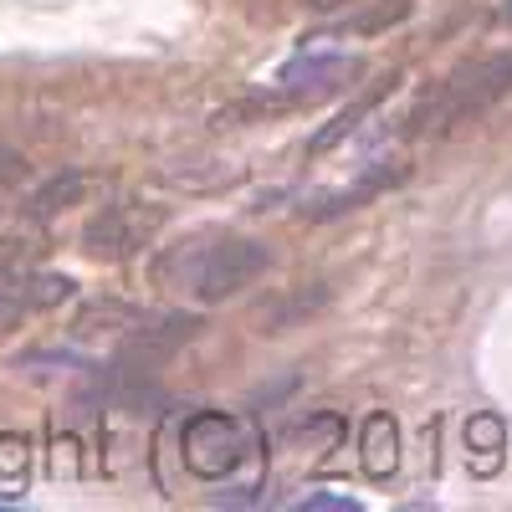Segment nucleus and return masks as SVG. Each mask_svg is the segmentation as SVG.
I'll return each mask as SVG.
<instances>
[{"instance_id":"f257e3e1","label":"nucleus","mask_w":512,"mask_h":512,"mask_svg":"<svg viewBox=\"0 0 512 512\" xmlns=\"http://www.w3.org/2000/svg\"><path fill=\"white\" fill-rule=\"evenodd\" d=\"M272 267V246L267 241H251V236H195L185 246H169L159 256V282L180 287L200 303H221V297L251 287Z\"/></svg>"},{"instance_id":"0eeeda50","label":"nucleus","mask_w":512,"mask_h":512,"mask_svg":"<svg viewBox=\"0 0 512 512\" xmlns=\"http://www.w3.org/2000/svg\"><path fill=\"white\" fill-rule=\"evenodd\" d=\"M395 82H400V72L379 77V82H374V88H369V93H364V98H359V103H354L349 113H338V118H333L328 128H318V134H313V144H308V154H323V149H333L338 139H349L354 128H359V118H364V113H374L384 93H395Z\"/></svg>"},{"instance_id":"423d86ee","label":"nucleus","mask_w":512,"mask_h":512,"mask_svg":"<svg viewBox=\"0 0 512 512\" xmlns=\"http://www.w3.org/2000/svg\"><path fill=\"white\" fill-rule=\"evenodd\" d=\"M349 77H359L354 57H292L277 72V88L287 98H323V93H338Z\"/></svg>"},{"instance_id":"4468645a","label":"nucleus","mask_w":512,"mask_h":512,"mask_svg":"<svg viewBox=\"0 0 512 512\" xmlns=\"http://www.w3.org/2000/svg\"><path fill=\"white\" fill-rule=\"evenodd\" d=\"M313 11H338V6H359V0H308Z\"/></svg>"},{"instance_id":"ddd939ff","label":"nucleus","mask_w":512,"mask_h":512,"mask_svg":"<svg viewBox=\"0 0 512 512\" xmlns=\"http://www.w3.org/2000/svg\"><path fill=\"white\" fill-rule=\"evenodd\" d=\"M16 180H26V159L11 154V149H0V190L16 185Z\"/></svg>"},{"instance_id":"dca6fc26","label":"nucleus","mask_w":512,"mask_h":512,"mask_svg":"<svg viewBox=\"0 0 512 512\" xmlns=\"http://www.w3.org/2000/svg\"><path fill=\"white\" fill-rule=\"evenodd\" d=\"M0 210H6V205H0Z\"/></svg>"},{"instance_id":"1a4fd4ad","label":"nucleus","mask_w":512,"mask_h":512,"mask_svg":"<svg viewBox=\"0 0 512 512\" xmlns=\"http://www.w3.org/2000/svg\"><path fill=\"white\" fill-rule=\"evenodd\" d=\"M77 195H82V175L52 180L47 190H36V195H31V205H26V216H36V221H47V216H57V210H67V205H72Z\"/></svg>"},{"instance_id":"9d476101","label":"nucleus","mask_w":512,"mask_h":512,"mask_svg":"<svg viewBox=\"0 0 512 512\" xmlns=\"http://www.w3.org/2000/svg\"><path fill=\"white\" fill-rule=\"evenodd\" d=\"M466 446H472V451H487L482 472H492V466H497V451H502V420H497V415H477L472 425H466Z\"/></svg>"},{"instance_id":"f03ea898","label":"nucleus","mask_w":512,"mask_h":512,"mask_svg":"<svg viewBox=\"0 0 512 512\" xmlns=\"http://www.w3.org/2000/svg\"><path fill=\"white\" fill-rule=\"evenodd\" d=\"M512 88V57H487L451 72L446 82H436L431 93L420 98V108L405 118V134H446V128L477 118L482 108H492L502 93Z\"/></svg>"},{"instance_id":"20e7f679","label":"nucleus","mask_w":512,"mask_h":512,"mask_svg":"<svg viewBox=\"0 0 512 512\" xmlns=\"http://www.w3.org/2000/svg\"><path fill=\"white\" fill-rule=\"evenodd\" d=\"M72 297V277H57V272H26L21 262L16 267H0V328H11L21 313H36V308H57Z\"/></svg>"},{"instance_id":"39448f33","label":"nucleus","mask_w":512,"mask_h":512,"mask_svg":"<svg viewBox=\"0 0 512 512\" xmlns=\"http://www.w3.org/2000/svg\"><path fill=\"white\" fill-rule=\"evenodd\" d=\"M159 226V210H139V205H108L103 216L88 226V251L98 256H128V251H139Z\"/></svg>"},{"instance_id":"6e6552de","label":"nucleus","mask_w":512,"mask_h":512,"mask_svg":"<svg viewBox=\"0 0 512 512\" xmlns=\"http://www.w3.org/2000/svg\"><path fill=\"white\" fill-rule=\"evenodd\" d=\"M400 461V436L390 415H369L364 420V472L369 477H390Z\"/></svg>"},{"instance_id":"9b49d317","label":"nucleus","mask_w":512,"mask_h":512,"mask_svg":"<svg viewBox=\"0 0 512 512\" xmlns=\"http://www.w3.org/2000/svg\"><path fill=\"white\" fill-rule=\"evenodd\" d=\"M26 472V441L21 436H0V477H21Z\"/></svg>"},{"instance_id":"7ed1b4c3","label":"nucleus","mask_w":512,"mask_h":512,"mask_svg":"<svg viewBox=\"0 0 512 512\" xmlns=\"http://www.w3.org/2000/svg\"><path fill=\"white\" fill-rule=\"evenodd\" d=\"M180 456L195 477L205 482H216V477H231L241 456H246V431H241V420L221 415V410H200L185 420V431H180Z\"/></svg>"},{"instance_id":"2eb2a0df","label":"nucleus","mask_w":512,"mask_h":512,"mask_svg":"<svg viewBox=\"0 0 512 512\" xmlns=\"http://www.w3.org/2000/svg\"><path fill=\"white\" fill-rule=\"evenodd\" d=\"M507 21H512V6H507Z\"/></svg>"},{"instance_id":"f8f14e48","label":"nucleus","mask_w":512,"mask_h":512,"mask_svg":"<svg viewBox=\"0 0 512 512\" xmlns=\"http://www.w3.org/2000/svg\"><path fill=\"white\" fill-rule=\"evenodd\" d=\"M354 507H359L354 497H333V492H313L297 502V512H354Z\"/></svg>"}]
</instances>
